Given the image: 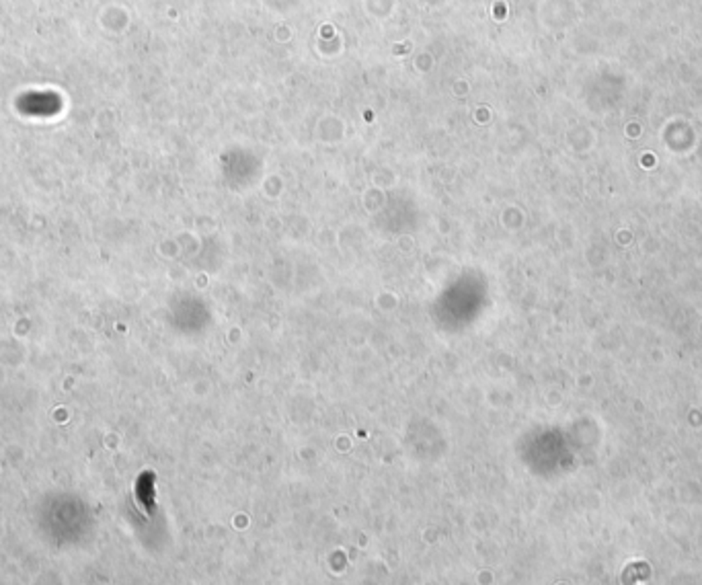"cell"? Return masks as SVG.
Returning a JSON list of instances; mask_svg holds the SVG:
<instances>
[{
    "label": "cell",
    "mask_w": 702,
    "mask_h": 585,
    "mask_svg": "<svg viewBox=\"0 0 702 585\" xmlns=\"http://www.w3.org/2000/svg\"><path fill=\"white\" fill-rule=\"evenodd\" d=\"M60 107L62 101L54 93H27L19 101V109L27 115H54Z\"/></svg>",
    "instance_id": "cell-1"
}]
</instances>
